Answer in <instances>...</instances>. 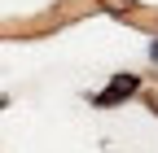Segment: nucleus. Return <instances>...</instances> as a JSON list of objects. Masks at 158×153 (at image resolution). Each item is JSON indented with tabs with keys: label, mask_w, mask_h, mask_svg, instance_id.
I'll use <instances>...</instances> for the list:
<instances>
[{
	"label": "nucleus",
	"mask_w": 158,
	"mask_h": 153,
	"mask_svg": "<svg viewBox=\"0 0 158 153\" xmlns=\"http://www.w3.org/2000/svg\"><path fill=\"white\" fill-rule=\"evenodd\" d=\"M136 92H141V79L136 74H114V83L97 96V105H118L123 96H136Z\"/></svg>",
	"instance_id": "nucleus-1"
},
{
	"label": "nucleus",
	"mask_w": 158,
	"mask_h": 153,
	"mask_svg": "<svg viewBox=\"0 0 158 153\" xmlns=\"http://www.w3.org/2000/svg\"><path fill=\"white\" fill-rule=\"evenodd\" d=\"M101 5H106L110 13H118V18H123V13H132V9H136V0H101Z\"/></svg>",
	"instance_id": "nucleus-2"
},
{
	"label": "nucleus",
	"mask_w": 158,
	"mask_h": 153,
	"mask_svg": "<svg viewBox=\"0 0 158 153\" xmlns=\"http://www.w3.org/2000/svg\"><path fill=\"white\" fill-rule=\"evenodd\" d=\"M149 57H154V61H158V35H154V48H149Z\"/></svg>",
	"instance_id": "nucleus-3"
},
{
	"label": "nucleus",
	"mask_w": 158,
	"mask_h": 153,
	"mask_svg": "<svg viewBox=\"0 0 158 153\" xmlns=\"http://www.w3.org/2000/svg\"><path fill=\"white\" fill-rule=\"evenodd\" d=\"M5 105H9V96H0V109H5Z\"/></svg>",
	"instance_id": "nucleus-4"
}]
</instances>
